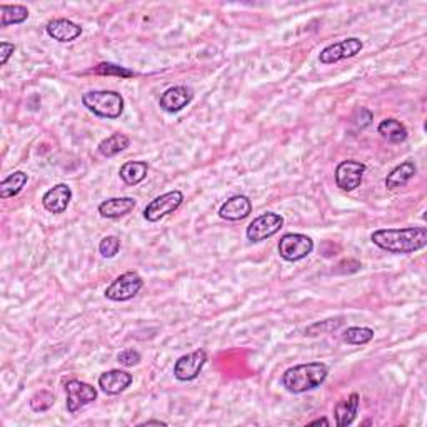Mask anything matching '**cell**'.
Wrapping results in <instances>:
<instances>
[{"mask_svg":"<svg viewBox=\"0 0 427 427\" xmlns=\"http://www.w3.org/2000/svg\"><path fill=\"white\" fill-rule=\"evenodd\" d=\"M148 164L146 161H129L121 167L119 175L127 185H137L147 177Z\"/></svg>","mask_w":427,"mask_h":427,"instance_id":"21","label":"cell"},{"mask_svg":"<svg viewBox=\"0 0 427 427\" xmlns=\"http://www.w3.org/2000/svg\"><path fill=\"white\" fill-rule=\"evenodd\" d=\"M72 200V189L67 184H57L49 189L42 198V205L50 214L65 212Z\"/></svg>","mask_w":427,"mask_h":427,"instance_id":"15","label":"cell"},{"mask_svg":"<svg viewBox=\"0 0 427 427\" xmlns=\"http://www.w3.org/2000/svg\"><path fill=\"white\" fill-rule=\"evenodd\" d=\"M65 406L70 414H75L77 411H80L82 407L97 399V389L87 382L79 381V379H72V381L65 384Z\"/></svg>","mask_w":427,"mask_h":427,"instance_id":"8","label":"cell"},{"mask_svg":"<svg viewBox=\"0 0 427 427\" xmlns=\"http://www.w3.org/2000/svg\"><path fill=\"white\" fill-rule=\"evenodd\" d=\"M144 287V279L137 272L129 271L119 276L107 289H105V297L114 302H126L136 297Z\"/></svg>","mask_w":427,"mask_h":427,"instance_id":"5","label":"cell"},{"mask_svg":"<svg viewBox=\"0 0 427 427\" xmlns=\"http://www.w3.org/2000/svg\"><path fill=\"white\" fill-rule=\"evenodd\" d=\"M141 359H142L141 354H139V351H136V349H126V351H122L117 356L119 364L124 367L137 366V364L141 362Z\"/></svg>","mask_w":427,"mask_h":427,"instance_id":"31","label":"cell"},{"mask_svg":"<svg viewBox=\"0 0 427 427\" xmlns=\"http://www.w3.org/2000/svg\"><path fill=\"white\" fill-rule=\"evenodd\" d=\"M279 256L287 262H299L314 251V241L306 234H284L279 241Z\"/></svg>","mask_w":427,"mask_h":427,"instance_id":"4","label":"cell"},{"mask_svg":"<svg viewBox=\"0 0 427 427\" xmlns=\"http://www.w3.org/2000/svg\"><path fill=\"white\" fill-rule=\"evenodd\" d=\"M282 225H284V217H282L281 214L266 212L259 215V217H256L249 224L246 236L251 242H262L269 237L276 236L282 229Z\"/></svg>","mask_w":427,"mask_h":427,"instance_id":"7","label":"cell"},{"mask_svg":"<svg viewBox=\"0 0 427 427\" xmlns=\"http://www.w3.org/2000/svg\"><path fill=\"white\" fill-rule=\"evenodd\" d=\"M377 132L381 134L386 141H389L392 144L406 142L407 136H409L404 124L396 121V119H384V121L377 126Z\"/></svg>","mask_w":427,"mask_h":427,"instance_id":"20","label":"cell"},{"mask_svg":"<svg viewBox=\"0 0 427 427\" xmlns=\"http://www.w3.org/2000/svg\"><path fill=\"white\" fill-rule=\"evenodd\" d=\"M205 362H207V352L204 349H198V351L180 356L174 364V376L180 382L194 381L199 377Z\"/></svg>","mask_w":427,"mask_h":427,"instance_id":"9","label":"cell"},{"mask_svg":"<svg viewBox=\"0 0 427 427\" xmlns=\"http://www.w3.org/2000/svg\"><path fill=\"white\" fill-rule=\"evenodd\" d=\"M121 251V239L117 236H107L104 237L99 244V252L102 254L105 259H112Z\"/></svg>","mask_w":427,"mask_h":427,"instance_id":"28","label":"cell"},{"mask_svg":"<svg viewBox=\"0 0 427 427\" xmlns=\"http://www.w3.org/2000/svg\"><path fill=\"white\" fill-rule=\"evenodd\" d=\"M372 119H374V115H372L371 110L366 109V107H361V109H357L356 112H354V115H352V124L357 129H361V131H362V129H366L367 126H371Z\"/></svg>","mask_w":427,"mask_h":427,"instance_id":"30","label":"cell"},{"mask_svg":"<svg viewBox=\"0 0 427 427\" xmlns=\"http://www.w3.org/2000/svg\"><path fill=\"white\" fill-rule=\"evenodd\" d=\"M362 40L357 37H349L344 38V40L335 42V44H330L325 47V49L320 52L319 60L323 64H335V62H340L344 59H351V57L357 55L359 52L362 50Z\"/></svg>","mask_w":427,"mask_h":427,"instance_id":"11","label":"cell"},{"mask_svg":"<svg viewBox=\"0 0 427 427\" xmlns=\"http://www.w3.org/2000/svg\"><path fill=\"white\" fill-rule=\"evenodd\" d=\"M92 72L97 75H115V77H121V79H129V77L136 75L132 70H129L127 67L110 64V62H102V64L95 65Z\"/></svg>","mask_w":427,"mask_h":427,"instance_id":"26","label":"cell"},{"mask_svg":"<svg viewBox=\"0 0 427 427\" xmlns=\"http://www.w3.org/2000/svg\"><path fill=\"white\" fill-rule=\"evenodd\" d=\"M13 52H16V45L11 42H0V65H6Z\"/></svg>","mask_w":427,"mask_h":427,"instance_id":"32","label":"cell"},{"mask_svg":"<svg viewBox=\"0 0 427 427\" xmlns=\"http://www.w3.org/2000/svg\"><path fill=\"white\" fill-rule=\"evenodd\" d=\"M251 212H252V202L247 195H234V198L225 200L219 209L220 219L230 220V222L244 220L251 215Z\"/></svg>","mask_w":427,"mask_h":427,"instance_id":"14","label":"cell"},{"mask_svg":"<svg viewBox=\"0 0 427 427\" xmlns=\"http://www.w3.org/2000/svg\"><path fill=\"white\" fill-rule=\"evenodd\" d=\"M82 104L94 115L110 121L121 117L126 107L124 97L115 90H89L82 95Z\"/></svg>","mask_w":427,"mask_h":427,"instance_id":"3","label":"cell"},{"mask_svg":"<svg viewBox=\"0 0 427 427\" xmlns=\"http://www.w3.org/2000/svg\"><path fill=\"white\" fill-rule=\"evenodd\" d=\"M417 174V167L412 161H406L394 167L389 174L386 177V187L389 190H397L401 187H406L409 184L411 179H414V175Z\"/></svg>","mask_w":427,"mask_h":427,"instance_id":"18","label":"cell"},{"mask_svg":"<svg viewBox=\"0 0 427 427\" xmlns=\"http://www.w3.org/2000/svg\"><path fill=\"white\" fill-rule=\"evenodd\" d=\"M344 342L352 345H364L374 339V330L369 328H347L342 334Z\"/></svg>","mask_w":427,"mask_h":427,"instance_id":"25","label":"cell"},{"mask_svg":"<svg viewBox=\"0 0 427 427\" xmlns=\"http://www.w3.org/2000/svg\"><path fill=\"white\" fill-rule=\"evenodd\" d=\"M141 426H167V424H166V422H162V421H153V419H151V421L142 422Z\"/></svg>","mask_w":427,"mask_h":427,"instance_id":"33","label":"cell"},{"mask_svg":"<svg viewBox=\"0 0 427 427\" xmlns=\"http://www.w3.org/2000/svg\"><path fill=\"white\" fill-rule=\"evenodd\" d=\"M136 209V199L132 198H112L104 200L99 205V214L104 219H121Z\"/></svg>","mask_w":427,"mask_h":427,"instance_id":"17","label":"cell"},{"mask_svg":"<svg viewBox=\"0 0 427 427\" xmlns=\"http://www.w3.org/2000/svg\"><path fill=\"white\" fill-rule=\"evenodd\" d=\"M359 401H361V397H359L357 392H352L347 399L337 402V406H335V411H334L335 424L339 427L351 426L357 417Z\"/></svg>","mask_w":427,"mask_h":427,"instance_id":"19","label":"cell"},{"mask_svg":"<svg viewBox=\"0 0 427 427\" xmlns=\"http://www.w3.org/2000/svg\"><path fill=\"white\" fill-rule=\"evenodd\" d=\"M328 376L329 367L324 362L297 364L282 374V386L291 394H304L323 386Z\"/></svg>","mask_w":427,"mask_h":427,"instance_id":"2","label":"cell"},{"mask_svg":"<svg viewBox=\"0 0 427 427\" xmlns=\"http://www.w3.org/2000/svg\"><path fill=\"white\" fill-rule=\"evenodd\" d=\"M366 164L359 161H342L335 169V185L344 192H352L361 185Z\"/></svg>","mask_w":427,"mask_h":427,"instance_id":"10","label":"cell"},{"mask_svg":"<svg viewBox=\"0 0 427 427\" xmlns=\"http://www.w3.org/2000/svg\"><path fill=\"white\" fill-rule=\"evenodd\" d=\"M45 31L50 38L62 42V44L75 40L77 37L82 36V27L79 23L69 21V18H54V21L47 23Z\"/></svg>","mask_w":427,"mask_h":427,"instance_id":"16","label":"cell"},{"mask_svg":"<svg viewBox=\"0 0 427 427\" xmlns=\"http://www.w3.org/2000/svg\"><path fill=\"white\" fill-rule=\"evenodd\" d=\"M28 180V175L26 172L17 171L6 177L2 182H0V198L2 199H9V198H16L17 194H21L23 187H26Z\"/></svg>","mask_w":427,"mask_h":427,"instance_id":"22","label":"cell"},{"mask_svg":"<svg viewBox=\"0 0 427 427\" xmlns=\"http://www.w3.org/2000/svg\"><path fill=\"white\" fill-rule=\"evenodd\" d=\"M340 324H342V320H339V319H335V320L334 319H328V320H323V323H318V324L310 325V328L306 330V334L307 335L324 334V333H328V330L337 329Z\"/></svg>","mask_w":427,"mask_h":427,"instance_id":"29","label":"cell"},{"mask_svg":"<svg viewBox=\"0 0 427 427\" xmlns=\"http://www.w3.org/2000/svg\"><path fill=\"white\" fill-rule=\"evenodd\" d=\"M28 18V9L26 6H0V27L17 26V23L26 22Z\"/></svg>","mask_w":427,"mask_h":427,"instance_id":"24","label":"cell"},{"mask_svg":"<svg viewBox=\"0 0 427 427\" xmlns=\"http://www.w3.org/2000/svg\"><path fill=\"white\" fill-rule=\"evenodd\" d=\"M194 99V92L192 89L185 87V85H175V87L167 89L164 94L161 95L159 105L162 110L169 114H175L180 112L182 109H185L187 105L192 102Z\"/></svg>","mask_w":427,"mask_h":427,"instance_id":"12","label":"cell"},{"mask_svg":"<svg viewBox=\"0 0 427 427\" xmlns=\"http://www.w3.org/2000/svg\"><path fill=\"white\" fill-rule=\"evenodd\" d=\"M132 381L134 377L131 372L121 371V369H110V371L100 374L99 387L105 394L117 396L126 391L127 387H131Z\"/></svg>","mask_w":427,"mask_h":427,"instance_id":"13","label":"cell"},{"mask_svg":"<svg viewBox=\"0 0 427 427\" xmlns=\"http://www.w3.org/2000/svg\"><path fill=\"white\" fill-rule=\"evenodd\" d=\"M371 242L391 254H412L427 246L426 227L379 229L372 232Z\"/></svg>","mask_w":427,"mask_h":427,"instance_id":"1","label":"cell"},{"mask_svg":"<svg viewBox=\"0 0 427 427\" xmlns=\"http://www.w3.org/2000/svg\"><path fill=\"white\" fill-rule=\"evenodd\" d=\"M55 397L49 391H40L31 399V409L36 412H45L54 406Z\"/></svg>","mask_w":427,"mask_h":427,"instance_id":"27","label":"cell"},{"mask_svg":"<svg viewBox=\"0 0 427 427\" xmlns=\"http://www.w3.org/2000/svg\"><path fill=\"white\" fill-rule=\"evenodd\" d=\"M310 424L315 426V424H324V426H329V421L328 419H318V421H313Z\"/></svg>","mask_w":427,"mask_h":427,"instance_id":"34","label":"cell"},{"mask_svg":"<svg viewBox=\"0 0 427 427\" xmlns=\"http://www.w3.org/2000/svg\"><path fill=\"white\" fill-rule=\"evenodd\" d=\"M131 146V139L126 134H112L99 144V152L104 157H114Z\"/></svg>","mask_w":427,"mask_h":427,"instance_id":"23","label":"cell"},{"mask_svg":"<svg viewBox=\"0 0 427 427\" xmlns=\"http://www.w3.org/2000/svg\"><path fill=\"white\" fill-rule=\"evenodd\" d=\"M184 202V194L180 190H171L166 194L159 195L147 204V207L144 209V219L148 222H157V220L164 219L166 215L175 212Z\"/></svg>","mask_w":427,"mask_h":427,"instance_id":"6","label":"cell"}]
</instances>
